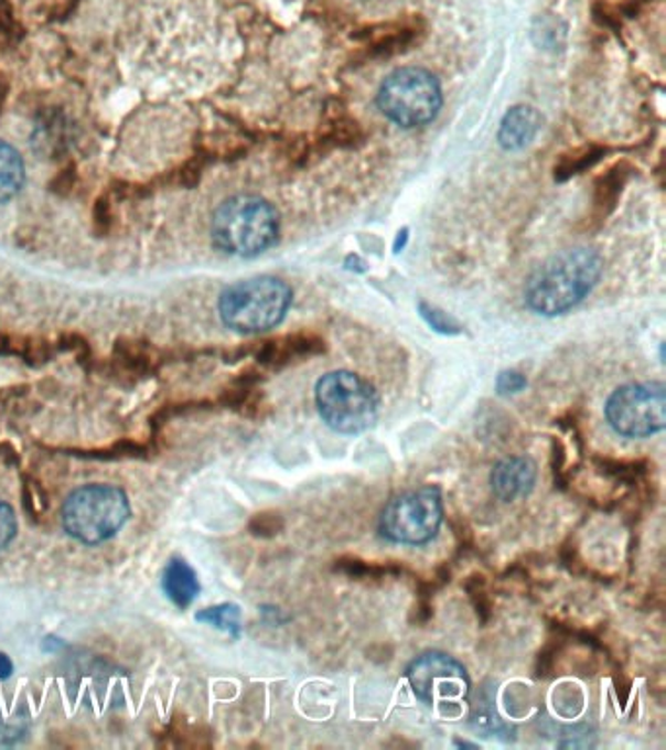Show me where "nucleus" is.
<instances>
[{
  "mask_svg": "<svg viewBox=\"0 0 666 750\" xmlns=\"http://www.w3.org/2000/svg\"><path fill=\"white\" fill-rule=\"evenodd\" d=\"M538 111L530 106H516L504 116L498 131V141L504 149H522L538 133Z\"/></svg>",
  "mask_w": 666,
  "mask_h": 750,
  "instance_id": "2eb2a0df",
  "label": "nucleus"
},
{
  "mask_svg": "<svg viewBox=\"0 0 666 750\" xmlns=\"http://www.w3.org/2000/svg\"><path fill=\"white\" fill-rule=\"evenodd\" d=\"M444 522V501L438 486L427 485L391 499L379 516V534L401 546H422L434 539Z\"/></svg>",
  "mask_w": 666,
  "mask_h": 750,
  "instance_id": "0eeeda50",
  "label": "nucleus"
},
{
  "mask_svg": "<svg viewBox=\"0 0 666 750\" xmlns=\"http://www.w3.org/2000/svg\"><path fill=\"white\" fill-rule=\"evenodd\" d=\"M24 161L14 147L0 141V204L17 196L24 184Z\"/></svg>",
  "mask_w": 666,
  "mask_h": 750,
  "instance_id": "dca6fc26",
  "label": "nucleus"
},
{
  "mask_svg": "<svg viewBox=\"0 0 666 750\" xmlns=\"http://www.w3.org/2000/svg\"><path fill=\"white\" fill-rule=\"evenodd\" d=\"M325 350V341L316 334H288L278 341L266 342L265 349L258 354V360L266 366H286L296 360L311 358Z\"/></svg>",
  "mask_w": 666,
  "mask_h": 750,
  "instance_id": "f8f14e48",
  "label": "nucleus"
},
{
  "mask_svg": "<svg viewBox=\"0 0 666 750\" xmlns=\"http://www.w3.org/2000/svg\"><path fill=\"white\" fill-rule=\"evenodd\" d=\"M111 222H114V214H111L110 197H98L95 205V231L100 233V237L110 233Z\"/></svg>",
  "mask_w": 666,
  "mask_h": 750,
  "instance_id": "4be33fe9",
  "label": "nucleus"
},
{
  "mask_svg": "<svg viewBox=\"0 0 666 750\" xmlns=\"http://www.w3.org/2000/svg\"><path fill=\"white\" fill-rule=\"evenodd\" d=\"M377 106L401 128H422L442 108V90L434 75L425 68H399L385 78Z\"/></svg>",
  "mask_w": 666,
  "mask_h": 750,
  "instance_id": "423d86ee",
  "label": "nucleus"
},
{
  "mask_svg": "<svg viewBox=\"0 0 666 750\" xmlns=\"http://www.w3.org/2000/svg\"><path fill=\"white\" fill-rule=\"evenodd\" d=\"M293 291L273 276H258L239 281L223 291L219 315L225 326L240 334L270 331L282 323L290 311Z\"/></svg>",
  "mask_w": 666,
  "mask_h": 750,
  "instance_id": "f03ea898",
  "label": "nucleus"
},
{
  "mask_svg": "<svg viewBox=\"0 0 666 750\" xmlns=\"http://www.w3.org/2000/svg\"><path fill=\"white\" fill-rule=\"evenodd\" d=\"M635 172L632 164L627 161H620L612 164L606 172H602L599 179L594 180L592 190V207H590L589 223L592 227H599L606 222L610 215L614 214L620 197L624 194L627 182Z\"/></svg>",
  "mask_w": 666,
  "mask_h": 750,
  "instance_id": "9b49d317",
  "label": "nucleus"
},
{
  "mask_svg": "<svg viewBox=\"0 0 666 750\" xmlns=\"http://www.w3.org/2000/svg\"><path fill=\"white\" fill-rule=\"evenodd\" d=\"M12 673H14V665H12V661H10L9 656L2 655V653H0V678H2V681H7V678L12 676Z\"/></svg>",
  "mask_w": 666,
  "mask_h": 750,
  "instance_id": "b1692460",
  "label": "nucleus"
},
{
  "mask_svg": "<svg viewBox=\"0 0 666 750\" xmlns=\"http://www.w3.org/2000/svg\"><path fill=\"white\" fill-rule=\"evenodd\" d=\"M600 272L602 258L594 250L567 248L531 274L526 303L538 315H565L594 290Z\"/></svg>",
  "mask_w": 666,
  "mask_h": 750,
  "instance_id": "f257e3e1",
  "label": "nucleus"
},
{
  "mask_svg": "<svg viewBox=\"0 0 666 750\" xmlns=\"http://www.w3.org/2000/svg\"><path fill=\"white\" fill-rule=\"evenodd\" d=\"M420 313L434 331L442 334H458L460 333V324L453 321L452 317L445 315L444 311L440 309L430 308L427 303L420 306Z\"/></svg>",
  "mask_w": 666,
  "mask_h": 750,
  "instance_id": "6ab92c4d",
  "label": "nucleus"
},
{
  "mask_svg": "<svg viewBox=\"0 0 666 750\" xmlns=\"http://www.w3.org/2000/svg\"><path fill=\"white\" fill-rule=\"evenodd\" d=\"M17 514L10 508L9 504L0 501V551L17 537Z\"/></svg>",
  "mask_w": 666,
  "mask_h": 750,
  "instance_id": "412c9836",
  "label": "nucleus"
},
{
  "mask_svg": "<svg viewBox=\"0 0 666 750\" xmlns=\"http://www.w3.org/2000/svg\"><path fill=\"white\" fill-rule=\"evenodd\" d=\"M315 403L326 427L346 436L374 427L382 405L374 385L346 369L331 372L316 382Z\"/></svg>",
  "mask_w": 666,
  "mask_h": 750,
  "instance_id": "20e7f679",
  "label": "nucleus"
},
{
  "mask_svg": "<svg viewBox=\"0 0 666 750\" xmlns=\"http://www.w3.org/2000/svg\"><path fill=\"white\" fill-rule=\"evenodd\" d=\"M407 681L417 698L427 704L462 701L471 688L470 676L462 663L440 651L417 656L407 668Z\"/></svg>",
  "mask_w": 666,
  "mask_h": 750,
  "instance_id": "1a4fd4ad",
  "label": "nucleus"
},
{
  "mask_svg": "<svg viewBox=\"0 0 666 750\" xmlns=\"http://www.w3.org/2000/svg\"><path fill=\"white\" fill-rule=\"evenodd\" d=\"M196 620L205 625H212L215 630L225 631L232 640H239L240 631H243V612L239 606L233 602L210 606L205 610H200Z\"/></svg>",
  "mask_w": 666,
  "mask_h": 750,
  "instance_id": "a211bd4d",
  "label": "nucleus"
},
{
  "mask_svg": "<svg viewBox=\"0 0 666 750\" xmlns=\"http://www.w3.org/2000/svg\"><path fill=\"white\" fill-rule=\"evenodd\" d=\"M528 385L526 377L518 372H503L496 379V392L501 395H514L520 393Z\"/></svg>",
  "mask_w": 666,
  "mask_h": 750,
  "instance_id": "5701e85b",
  "label": "nucleus"
},
{
  "mask_svg": "<svg viewBox=\"0 0 666 750\" xmlns=\"http://www.w3.org/2000/svg\"><path fill=\"white\" fill-rule=\"evenodd\" d=\"M280 233L278 212L257 196L223 202L212 222L215 247L233 256H257L272 247Z\"/></svg>",
  "mask_w": 666,
  "mask_h": 750,
  "instance_id": "7ed1b4c3",
  "label": "nucleus"
},
{
  "mask_svg": "<svg viewBox=\"0 0 666 750\" xmlns=\"http://www.w3.org/2000/svg\"><path fill=\"white\" fill-rule=\"evenodd\" d=\"M61 518L68 536L86 546H98L128 522V495L120 486L106 483L80 486L63 504Z\"/></svg>",
  "mask_w": 666,
  "mask_h": 750,
  "instance_id": "39448f33",
  "label": "nucleus"
},
{
  "mask_svg": "<svg viewBox=\"0 0 666 750\" xmlns=\"http://www.w3.org/2000/svg\"><path fill=\"white\" fill-rule=\"evenodd\" d=\"M538 481V465L528 456H513L498 461L491 473V486L498 501L514 503L526 499Z\"/></svg>",
  "mask_w": 666,
  "mask_h": 750,
  "instance_id": "9d476101",
  "label": "nucleus"
},
{
  "mask_svg": "<svg viewBox=\"0 0 666 750\" xmlns=\"http://www.w3.org/2000/svg\"><path fill=\"white\" fill-rule=\"evenodd\" d=\"M420 30L415 24H387L382 30L369 32L364 40V50L372 60H387L407 52L419 40Z\"/></svg>",
  "mask_w": 666,
  "mask_h": 750,
  "instance_id": "ddd939ff",
  "label": "nucleus"
},
{
  "mask_svg": "<svg viewBox=\"0 0 666 750\" xmlns=\"http://www.w3.org/2000/svg\"><path fill=\"white\" fill-rule=\"evenodd\" d=\"M161 587L166 598L180 610H186L189 606L194 604L202 589L196 571L179 557L166 562L163 577H161Z\"/></svg>",
  "mask_w": 666,
  "mask_h": 750,
  "instance_id": "4468645a",
  "label": "nucleus"
},
{
  "mask_svg": "<svg viewBox=\"0 0 666 750\" xmlns=\"http://www.w3.org/2000/svg\"><path fill=\"white\" fill-rule=\"evenodd\" d=\"M604 413L615 435L632 440L658 435L666 427L665 385L658 382L622 385L608 397Z\"/></svg>",
  "mask_w": 666,
  "mask_h": 750,
  "instance_id": "6e6552de",
  "label": "nucleus"
},
{
  "mask_svg": "<svg viewBox=\"0 0 666 750\" xmlns=\"http://www.w3.org/2000/svg\"><path fill=\"white\" fill-rule=\"evenodd\" d=\"M606 153V149L600 146H582L572 149L569 153H565L559 162L556 164V180L557 182H565V180L572 179L577 174H582L589 171L592 167H597L602 157Z\"/></svg>",
  "mask_w": 666,
  "mask_h": 750,
  "instance_id": "f3484780",
  "label": "nucleus"
},
{
  "mask_svg": "<svg viewBox=\"0 0 666 750\" xmlns=\"http://www.w3.org/2000/svg\"><path fill=\"white\" fill-rule=\"evenodd\" d=\"M20 34L9 0H0V43H14Z\"/></svg>",
  "mask_w": 666,
  "mask_h": 750,
  "instance_id": "aec40b11",
  "label": "nucleus"
},
{
  "mask_svg": "<svg viewBox=\"0 0 666 750\" xmlns=\"http://www.w3.org/2000/svg\"><path fill=\"white\" fill-rule=\"evenodd\" d=\"M7 96H9V83H7V78L0 77V110L7 103Z\"/></svg>",
  "mask_w": 666,
  "mask_h": 750,
  "instance_id": "393cba45",
  "label": "nucleus"
}]
</instances>
